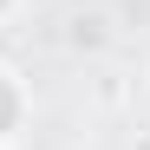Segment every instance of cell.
I'll return each instance as SVG.
<instances>
[{"mask_svg": "<svg viewBox=\"0 0 150 150\" xmlns=\"http://www.w3.org/2000/svg\"><path fill=\"white\" fill-rule=\"evenodd\" d=\"M26 124H33V91H26V79H20V65L0 59V150H20Z\"/></svg>", "mask_w": 150, "mask_h": 150, "instance_id": "1", "label": "cell"}, {"mask_svg": "<svg viewBox=\"0 0 150 150\" xmlns=\"http://www.w3.org/2000/svg\"><path fill=\"white\" fill-rule=\"evenodd\" d=\"M65 46H72V52H105V46H111V13H105V7L72 13V20H65Z\"/></svg>", "mask_w": 150, "mask_h": 150, "instance_id": "2", "label": "cell"}, {"mask_svg": "<svg viewBox=\"0 0 150 150\" xmlns=\"http://www.w3.org/2000/svg\"><path fill=\"white\" fill-rule=\"evenodd\" d=\"M20 7H26V0H0V20H13V13H20Z\"/></svg>", "mask_w": 150, "mask_h": 150, "instance_id": "3", "label": "cell"}]
</instances>
